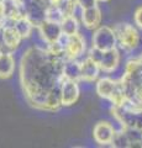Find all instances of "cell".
I'll return each mask as SVG.
<instances>
[{"label": "cell", "instance_id": "obj_1", "mask_svg": "<svg viewBox=\"0 0 142 148\" xmlns=\"http://www.w3.org/2000/svg\"><path fill=\"white\" fill-rule=\"evenodd\" d=\"M66 57L40 47L29 48L21 58L20 80L27 101L41 110H57L61 98L56 89L61 88Z\"/></svg>", "mask_w": 142, "mask_h": 148}, {"label": "cell", "instance_id": "obj_2", "mask_svg": "<svg viewBox=\"0 0 142 148\" xmlns=\"http://www.w3.org/2000/svg\"><path fill=\"white\" fill-rule=\"evenodd\" d=\"M121 82L126 91V101L142 108V62L139 58L127 62Z\"/></svg>", "mask_w": 142, "mask_h": 148}, {"label": "cell", "instance_id": "obj_3", "mask_svg": "<svg viewBox=\"0 0 142 148\" xmlns=\"http://www.w3.org/2000/svg\"><path fill=\"white\" fill-rule=\"evenodd\" d=\"M116 36V43L120 46V48L130 52L139 47L140 45V34L135 26H132L126 22L117 24L114 27Z\"/></svg>", "mask_w": 142, "mask_h": 148}, {"label": "cell", "instance_id": "obj_4", "mask_svg": "<svg viewBox=\"0 0 142 148\" xmlns=\"http://www.w3.org/2000/svg\"><path fill=\"white\" fill-rule=\"evenodd\" d=\"M91 47L100 51H109L116 47V36L114 29L109 26H99L91 37Z\"/></svg>", "mask_w": 142, "mask_h": 148}, {"label": "cell", "instance_id": "obj_5", "mask_svg": "<svg viewBox=\"0 0 142 148\" xmlns=\"http://www.w3.org/2000/svg\"><path fill=\"white\" fill-rule=\"evenodd\" d=\"M116 130L108 121H99L93 128V137L94 141L100 146L111 145Z\"/></svg>", "mask_w": 142, "mask_h": 148}, {"label": "cell", "instance_id": "obj_6", "mask_svg": "<svg viewBox=\"0 0 142 148\" xmlns=\"http://www.w3.org/2000/svg\"><path fill=\"white\" fill-rule=\"evenodd\" d=\"M80 89L77 80L63 79L61 84V104L62 106H71L79 99Z\"/></svg>", "mask_w": 142, "mask_h": 148}, {"label": "cell", "instance_id": "obj_7", "mask_svg": "<svg viewBox=\"0 0 142 148\" xmlns=\"http://www.w3.org/2000/svg\"><path fill=\"white\" fill-rule=\"evenodd\" d=\"M38 31V35L42 37V40H45L47 43H53L63 35L61 24L49 20H45L36 27Z\"/></svg>", "mask_w": 142, "mask_h": 148}, {"label": "cell", "instance_id": "obj_8", "mask_svg": "<svg viewBox=\"0 0 142 148\" xmlns=\"http://www.w3.org/2000/svg\"><path fill=\"white\" fill-rule=\"evenodd\" d=\"M85 48H86L85 38L79 32L75 35L68 36L67 47H66V57L73 58V59H79L84 54Z\"/></svg>", "mask_w": 142, "mask_h": 148}, {"label": "cell", "instance_id": "obj_9", "mask_svg": "<svg viewBox=\"0 0 142 148\" xmlns=\"http://www.w3.org/2000/svg\"><path fill=\"white\" fill-rule=\"evenodd\" d=\"M119 63H120V53L116 47L109 51H103L98 62L100 69L106 73L115 71L119 67Z\"/></svg>", "mask_w": 142, "mask_h": 148}, {"label": "cell", "instance_id": "obj_10", "mask_svg": "<svg viewBox=\"0 0 142 148\" xmlns=\"http://www.w3.org/2000/svg\"><path fill=\"white\" fill-rule=\"evenodd\" d=\"M80 66H82V79L86 83L94 82L98 79L99 73H100V67L99 64L93 61L89 56H86V58H84L83 61H80Z\"/></svg>", "mask_w": 142, "mask_h": 148}, {"label": "cell", "instance_id": "obj_11", "mask_svg": "<svg viewBox=\"0 0 142 148\" xmlns=\"http://www.w3.org/2000/svg\"><path fill=\"white\" fill-rule=\"evenodd\" d=\"M100 22H102V11H100L98 5L83 10L80 24H83L86 29L95 30L100 26Z\"/></svg>", "mask_w": 142, "mask_h": 148}, {"label": "cell", "instance_id": "obj_12", "mask_svg": "<svg viewBox=\"0 0 142 148\" xmlns=\"http://www.w3.org/2000/svg\"><path fill=\"white\" fill-rule=\"evenodd\" d=\"M3 27V35H4V43H5V47L10 51L16 49L20 46L22 37L21 35L17 32V30L15 29L14 25H1Z\"/></svg>", "mask_w": 142, "mask_h": 148}, {"label": "cell", "instance_id": "obj_13", "mask_svg": "<svg viewBox=\"0 0 142 148\" xmlns=\"http://www.w3.org/2000/svg\"><path fill=\"white\" fill-rule=\"evenodd\" d=\"M63 77L64 79L77 80L79 82L82 79V66L79 59L67 58L63 64Z\"/></svg>", "mask_w": 142, "mask_h": 148}, {"label": "cell", "instance_id": "obj_14", "mask_svg": "<svg viewBox=\"0 0 142 148\" xmlns=\"http://www.w3.org/2000/svg\"><path fill=\"white\" fill-rule=\"evenodd\" d=\"M15 71V58L11 52H0V78L8 79Z\"/></svg>", "mask_w": 142, "mask_h": 148}, {"label": "cell", "instance_id": "obj_15", "mask_svg": "<svg viewBox=\"0 0 142 148\" xmlns=\"http://www.w3.org/2000/svg\"><path fill=\"white\" fill-rule=\"evenodd\" d=\"M116 83L115 80H113L111 78H102L97 82V85H95V91L97 94L103 98L105 100H110L111 98L113 92H114V89L116 86Z\"/></svg>", "mask_w": 142, "mask_h": 148}, {"label": "cell", "instance_id": "obj_16", "mask_svg": "<svg viewBox=\"0 0 142 148\" xmlns=\"http://www.w3.org/2000/svg\"><path fill=\"white\" fill-rule=\"evenodd\" d=\"M14 26H15L17 32L21 35L22 38L30 37L31 35H32V32H34L35 27H36L26 16H22L20 18H17V20L15 21V24H14Z\"/></svg>", "mask_w": 142, "mask_h": 148}, {"label": "cell", "instance_id": "obj_17", "mask_svg": "<svg viewBox=\"0 0 142 148\" xmlns=\"http://www.w3.org/2000/svg\"><path fill=\"white\" fill-rule=\"evenodd\" d=\"M79 24L80 21L75 18L74 16H66L63 18V21L61 22V27H62V32L67 36H72V35H75L78 34L79 31Z\"/></svg>", "mask_w": 142, "mask_h": 148}, {"label": "cell", "instance_id": "obj_18", "mask_svg": "<svg viewBox=\"0 0 142 148\" xmlns=\"http://www.w3.org/2000/svg\"><path fill=\"white\" fill-rule=\"evenodd\" d=\"M64 17H66L64 14L62 12V10L59 9V6L48 5L47 8H46V20L54 21V22H58V24H61Z\"/></svg>", "mask_w": 142, "mask_h": 148}, {"label": "cell", "instance_id": "obj_19", "mask_svg": "<svg viewBox=\"0 0 142 148\" xmlns=\"http://www.w3.org/2000/svg\"><path fill=\"white\" fill-rule=\"evenodd\" d=\"M111 146L116 148H129L130 147V140L127 137L126 132L123 131V128H121L120 131H116L114 140L111 142Z\"/></svg>", "mask_w": 142, "mask_h": 148}, {"label": "cell", "instance_id": "obj_20", "mask_svg": "<svg viewBox=\"0 0 142 148\" xmlns=\"http://www.w3.org/2000/svg\"><path fill=\"white\" fill-rule=\"evenodd\" d=\"M75 3H77L79 6L83 8V9H88V8L97 6L98 0H77Z\"/></svg>", "mask_w": 142, "mask_h": 148}, {"label": "cell", "instance_id": "obj_21", "mask_svg": "<svg viewBox=\"0 0 142 148\" xmlns=\"http://www.w3.org/2000/svg\"><path fill=\"white\" fill-rule=\"evenodd\" d=\"M134 20H135V24L142 29V6H140L134 14Z\"/></svg>", "mask_w": 142, "mask_h": 148}, {"label": "cell", "instance_id": "obj_22", "mask_svg": "<svg viewBox=\"0 0 142 148\" xmlns=\"http://www.w3.org/2000/svg\"><path fill=\"white\" fill-rule=\"evenodd\" d=\"M98 1H109V0H98Z\"/></svg>", "mask_w": 142, "mask_h": 148}, {"label": "cell", "instance_id": "obj_23", "mask_svg": "<svg viewBox=\"0 0 142 148\" xmlns=\"http://www.w3.org/2000/svg\"><path fill=\"white\" fill-rule=\"evenodd\" d=\"M68 1H73V3H75V1H77V0H68Z\"/></svg>", "mask_w": 142, "mask_h": 148}]
</instances>
